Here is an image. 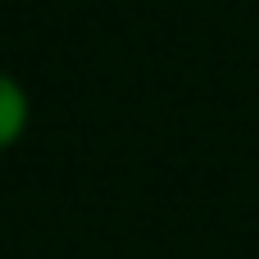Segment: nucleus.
Wrapping results in <instances>:
<instances>
[{"label": "nucleus", "instance_id": "nucleus-1", "mask_svg": "<svg viewBox=\"0 0 259 259\" xmlns=\"http://www.w3.org/2000/svg\"><path fill=\"white\" fill-rule=\"evenodd\" d=\"M32 118V100L18 77H0V146H18Z\"/></svg>", "mask_w": 259, "mask_h": 259}]
</instances>
